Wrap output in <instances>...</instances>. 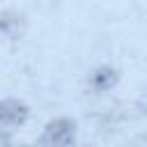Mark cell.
<instances>
[{"instance_id": "5", "label": "cell", "mask_w": 147, "mask_h": 147, "mask_svg": "<svg viewBox=\"0 0 147 147\" xmlns=\"http://www.w3.org/2000/svg\"><path fill=\"white\" fill-rule=\"evenodd\" d=\"M126 147H147V133H138V136H133V138L129 140Z\"/></svg>"}, {"instance_id": "1", "label": "cell", "mask_w": 147, "mask_h": 147, "mask_svg": "<svg viewBox=\"0 0 147 147\" xmlns=\"http://www.w3.org/2000/svg\"><path fill=\"white\" fill-rule=\"evenodd\" d=\"M74 142H76V122L71 117L51 119L39 136V147H71Z\"/></svg>"}, {"instance_id": "3", "label": "cell", "mask_w": 147, "mask_h": 147, "mask_svg": "<svg viewBox=\"0 0 147 147\" xmlns=\"http://www.w3.org/2000/svg\"><path fill=\"white\" fill-rule=\"evenodd\" d=\"M28 30V18L18 9H2L0 11V34L7 39H21Z\"/></svg>"}, {"instance_id": "6", "label": "cell", "mask_w": 147, "mask_h": 147, "mask_svg": "<svg viewBox=\"0 0 147 147\" xmlns=\"http://www.w3.org/2000/svg\"><path fill=\"white\" fill-rule=\"evenodd\" d=\"M9 147H11V145H9ZM18 147H32V145H18Z\"/></svg>"}, {"instance_id": "4", "label": "cell", "mask_w": 147, "mask_h": 147, "mask_svg": "<svg viewBox=\"0 0 147 147\" xmlns=\"http://www.w3.org/2000/svg\"><path fill=\"white\" fill-rule=\"evenodd\" d=\"M117 80H119L117 69L103 64V67H96V69L90 74V80H87V83H90V90H92L94 94H103V92L113 90V87L117 85Z\"/></svg>"}, {"instance_id": "2", "label": "cell", "mask_w": 147, "mask_h": 147, "mask_svg": "<svg viewBox=\"0 0 147 147\" xmlns=\"http://www.w3.org/2000/svg\"><path fill=\"white\" fill-rule=\"evenodd\" d=\"M28 106L21 101V99H14V96H7L0 101V142H5L16 129H21L25 122H28Z\"/></svg>"}]
</instances>
